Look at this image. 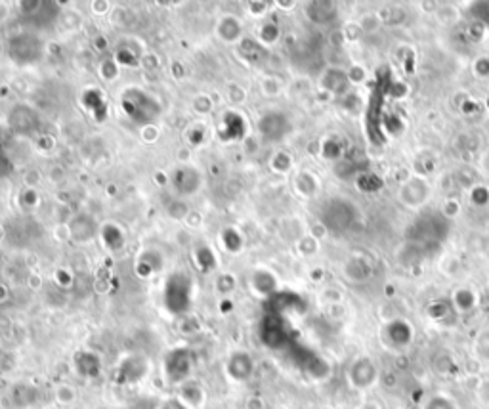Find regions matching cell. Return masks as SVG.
Masks as SVG:
<instances>
[{"mask_svg": "<svg viewBox=\"0 0 489 409\" xmlns=\"http://www.w3.org/2000/svg\"><path fill=\"white\" fill-rule=\"evenodd\" d=\"M10 54H12V60L17 62V64H33V62L40 60L42 46H40L37 37L25 33V35H19V37H14V39H12Z\"/></svg>", "mask_w": 489, "mask_h": 409, "instance_id": "6da1fadb", "label": "cell"}, {"mask_svg": "<svg viewBox=\"0 0 489 409\" xmlns=\"http://www.w3.org/2000/svg\"><path fill=\"white\" fill-rule=\"evenodd\" d=\"M428 197H430V184H426L425 180H420V178L407 180L400 188V201L409 209L420 207Z\"/></svg>", "mask_w": 489, "mask_h": 409, "instance_id": "7a4b0ae2", "label": "cell"}, {"mask_svg": "<svg viewBox=\"0 0 489 409\" xmlns=\"http://www.w3.org/2000/svg\"><path fill=\"white\" fill-rule=\"evenodd\" d=\"M39 125L40 122L37 113L29 109V107H25V105H17L10 113V127L16 130L17 134H25V136L33 134L35 130L39 129Z\"/></svg>", "mask_w": 489, "mask_h": 409, "instance_id": "3957f363", "label": "cell"}, {"mask_svg": "<svg viewBox=\"0 0 489 409\" xmlns=\"http://www.w3.org/2000/svg\"><path fill=\"white\" fill-rule=\"evenodd\" d=\"M380 25H382V21H380V14H367V16H363L362 21H359V27H362L363 33L379 31Z\"/></svg>", "mask_w": 489, "mask_h": 409, "instance_id": "277c9868", "label": "cell"}, {"mask_svg": "<svg viewBox=\"0 0 489 409\" xmlns=\"http://www.w3.org/2000/svg\"><path fill=\"white\" fill-rule=\"evenodd\" d=\"M472 73L476 77L480 79H486L489 77V57L488 56H480L472 65Z\"/></svg>", "mask_w": 489, "mask_h": 409, "instance_id": "5b68a950", "label": "cell"}, {"mask_svg": "<svg viewBox=\"0 0 489 409\" xmlns=\"http://www.w3.org/2000/svg\"><path fill=\"white\" fill-rule=\"evenodd\" d=\"M459 212H461V205H459L457 201H447V203L443 205V215H445V217L453 218L457 217Z\"/></svg>", "mask_w": 489, "mask_h": 409, "instance_id": "8992f818", "label": "cell"}, {"mask_svg": "<svg viewBox=\"0 0 489 409\" xmlns=\"http://www.w3.org/2000/svg\"><path fill=\"white\" fill-rule=\"evenodd\" d=\"M8 170H10V161L4 157V153L0 152V176H2V174H6Z\"/></svg>", "mask_w": 489, "mask_h": 409, "instance_id": "52a82bcc", "label": "cell"}]
</instances>
